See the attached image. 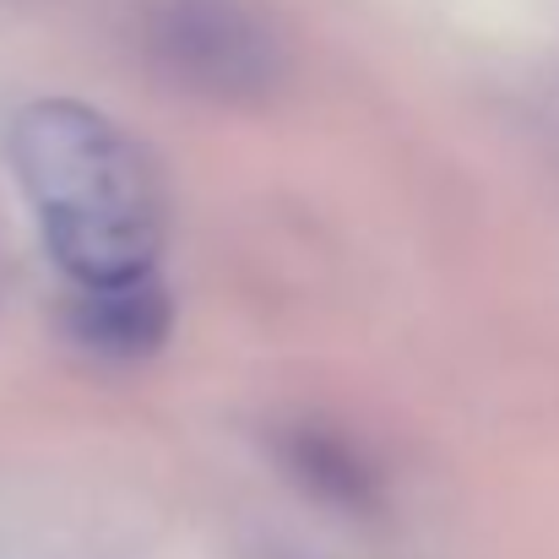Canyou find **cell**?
I'll return each instance as SVG.
<instances>
[{
    "label": "cell",
    "mask_w": 559,
    "mask_h": 559,
    "mask_svg": "<svg viewBox=\"0 0 559 559\" xmlns=\"http://www.w3.org/2000/svg\"><path fill=\"white\" fill-rule=\"evenodd\" d=\"M71 332L98 348V354H120V359H142L164 343L169 332V299L158 294V283H131V288H87L71 305Z\"/></svg>",
    "instance_id": "3"
},
{
    "label": "cell",
    "mask_w": 559,
    "mask_h": 559,
    "mask_svg": "<svg viewBox=\"0 0 559 559\" xmlns=\"http://www.w3.org/2000/svg\"><path fill=\"white\" fill-rule=\"evenodd\" d=\"M5 153L38 217L44 250L82 294L153 277L164 201L142 147L115 120L71 98H44L11 120Z\"/></svg>",
    "instance_id": "1"
},
{
    "label": "cell",
    "mask_w": 559,
    "mask_h": 559,
    "mask_svg": "<svg viewBox=\"0 0 559 559\" xmlns=\"http://www.w3.org/2000/svg\"><path fill=\"white\" fill-rule=\"evenodd\" d=\"M153 60L212 98H255L277 82L283 49L272 27L239 0H164L147 16Z\"/></svg>",
    "instance_id": "2"
}]
</instances>
